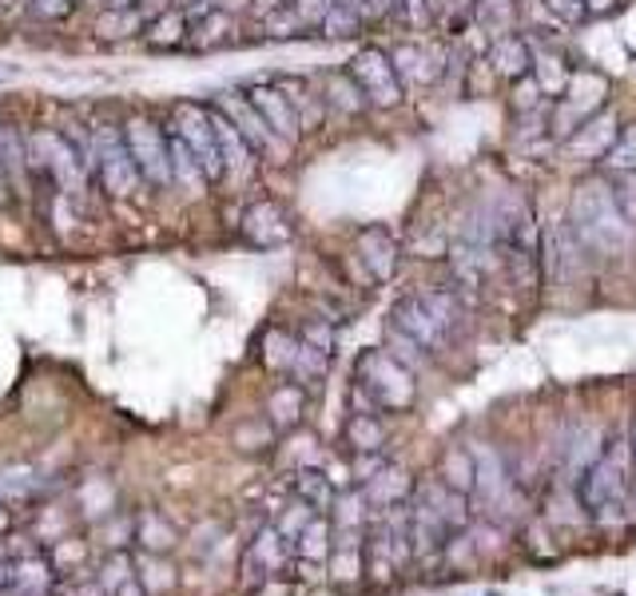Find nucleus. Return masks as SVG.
<instances>
[{
    "label": "nucleus",
    "mask_w": 636,
    "mask_h": 596,
    "mask_svg": "<svg viewBox=\"0 0 636 596\" xmlns=\"http://www.w3.org/2000/svg\"><path fill=\"white\" fill-rule=\"evenodd\" d=\"M0 505H4V501H0Z\"/></svg>",
    "instance_id": "60"
},
{
    "label": "nucleus",
    "mask_w": 636,
    "mask_h": 596,
    "mask_svg": "<svg viewBox=\"0 0 636 596\" xmlns=\"http://www.w3.org/2000/svg\"><path fill=\"white\" fill-rule=\"evenodd\" d=\"M449 533H454V529H449L446 521L434 513V509L417 501V509L410 513V541H414L417 553H422V556L442 553V549H446V541H449Z\"/></svg>",
    "instance_id": "19"
},
{
    "label": "nucleus",
    "mask_w": 636,
    "mask_h": 596,
    "mask_svg": "<svg viewBox=\"0 0 636 596\" xmlns=\"http://www.w3.org/2000/svg\"><path fill=\"white\" fill-rule=\"evenodd\" d=\"M295 553L307 556V561H322V556L330 553V525L322 517H315V521L303 529V536L295 541Z\"/></svg>",
    "instance_id": "37"
},
{
    "label": "nucleus",
    "mask_w": 636,
    "mask_h": 596,
    "mask_svg": "<svg viewBox=\"0 0 636 596\" xmlns=\"http://www.w3.org/2000/svg\"><path fill=\"white\" fill-rule=\"evenodd\" d=\"M287 4H290V0H251L247 12H251V17H255V20H271V17H275V12L287 9Z\"/></svg>",
    "instance_id": "52"
},
{
    "label": "nucleus",
    "mask_w": 636,
    "mask_h": 596,
    "mask_svg": "<svg viewBox=\"0 0 636 596\" xmlns=\"http://www.w3.org/2000/svg\"><path fill=\"white\" fill-rule=\"evenodd\" d=\"M347 441L354 446V454H382L386 446V426L378 414H354L347 426Z\"/></svg>",
    "instance_id": "30"
},
{
    "label": "nucleus",
    "mask_w": 636,
    "mask_h": 596,
    "mask_svg": "<svg viewBox=\"0 0 636 596\" xmlns=\"http://www.w3.org/2000/svg\"><path fill=\"white\" fill-rule=\"evenodd\" d=\"M358 258H362V267L370 270L374 283H386L394 278L398 263H402V243L390 227L382 223H370V227L358 231Z\"/></svg>",
    "instance_id": "12"
},
{
    "label": "nucleus",
    "mask_w": 636,
    "mask_h": 596,
    "mask_svg": "<svg viewBox=\"0 0 636 596\" xmlns=\"http://www.w3.org/2000/svg\"><path fill=\"white\" fill-rule=\"evenodd\" d=\"M251 104L258 108V116L267 119V128L275 131L283 143H295L298 136H303V119H298L295 104H290V96L278 84H255V88H247Z\"/></svg>",
    "instance_id": "13"
},
{
    "label": "nucleus",
    "mask_w": 636,
    "mask_h": 596,
    "mask_svg": "<svg viewBox=\"0 0 636 596\" xmlns=\"http://www.w3.org/2000/svg\"><path fill=\"white\" fill-rule=\"evenodd\" d=\"M68 4H80V0H68Z\"/></svg>",
    "instance_id": "58"
},
{
    "label": "nucleus",
    "mask_w": 636,
    "mask_h": 596,
    "mask_svg": "<svg viewBox=\"0 0 636 596\" xmlns=\"http://www.w3.org/2000/svg\"><path fill=\"white\" fill-rule=\"evenodd\" d=\"M176 4H179V0H136L131 9H136L139 17H144V20H148V24H151V20H159V17H163V12L176 9Z\"/></svg>",
    "instance_id": "51"
},
{
    "label": "nucleus",
    "mask_w": 636,
    "mask_h": 596,
    "mask_svg": "<svg viewBox=\"0 0 636 596\" xmlns=\"http://www.w3.org/2000/svg\"><path fill=\"white\" fill-rule=\"evenodd\" d=\"M211 108L223 111V116H227L231 124H235V128L243 131V139H247V143H251L255 151H278V148H287V143H283V139H278L275 131L267 128V119L258 116V108L251 104L247 92H235V88L219 92V96L211 99Z\"/></svg>",
    "instance_id": "9"
},
{
    "label": "nucleus",
    "mask_w": 636,
    "mask_h": 596,
    "mask_svg": "<svg viewBox=\"0 0 636 596\" xmlns=\"http://www.w3.org/2000/svg\"><path fill=\"white\" fill-rule=\"evenodd\" d=\"M322 96H327L330 108L347 111V116H354V111L370 108V99L362 96V88H358L354 76H350L347 68H342V72H330V76L322 79Z\"/></svg>",
    "instance_id": "27"
},
{
    "label": "nucleus",
    "mask_w": 636,
    "mask_h": 596,
    "mask_svg": "<svg viewBox=\"0 0 636 596\" xmlns=\"http://www.w3.org/2000/svg\"><path fill=\"white\" fill-rule=\"evenodd\" d=\"M29 159H32V171L49 175L56 183L60 195H80L88 188L92 179V163L88 156L76 148V139L68 131H56V128H40L29 136Z\"/></svg>",
    "instance_id": "2"
},
{
    "label": "nucleus",
    "mask_w": 636,
    "mask_h": 596,
    "mask_svg": "<svg viewBox=\"0 0 636 596\" xmlns=\"http://www.w3.org/2000/svg\"><path fill=\"white\" fill-rule=\"evenodd\" d=\"M263 32H267L271 40H287V36H298V32H310V24L303 20V12L295 9V0H290L283 12H275L271 20H263Z\"/></svg>",
    "instance_id": "39"
},
{
    "label": "nucleus",
    "mask_w": 636,
    "mask_h": 596,
    "mask_svg": "<svg viewBox=\"0 0 636 596\" xmlns=\"http://www.w3.org/2000/svg\"><path fill=\"white\" fill-rule=\"evenodd\" d=\"M298 338H303L307 347L322 350V354H335V327H330V318H310Z\"/></svg>",
    "instance_id": "46"
},
{
    "label": "nucleus",
    "mask_w": 636,
    "mask_h": 596,
    "mask_svg": "<svg viewBox=\"0 0 636 596\" xmlns=\"http://www.w3.org/2000/svg\"><path fill=\"white\" fill-rule=\"evenodd\" d=\"M486 596H501V593H486Z\"/></svg>",
    "instance_id": "57"
},
{
    "label": "nucleus",
    "mask_w": 636,
    "mask_h": 596,
    "mask_svg": "<svg viewBox=\"0 0 636 596\" xmlns=\"http://www.w3.org/2000/svg\"><path fill=\"white\" fill-rule=\"evenodd\" d=\"M474 17L489 36H509L517 29V0H474Z\"/></svg>",
    "instance_id": "29"
},
{
    "label": "nucleus",
    "mask_w": 636,
    "mask_h": 596,
    "mask_svg": "<svg viewBox=\"0 0 636 596\" xmlns=\"http://www.w3.org/2000/svg\"><path fill=\"white\" fill-rule=\"evenodd\" d=\"M633 457H636V429H633Z\"/></svg>",
    "instance_id": "55"
},
{
    "label": "nucleus",
    "mask_w": 636,
    "mask_h": 596,
    "mask_svg": "<svg viewBox=\"0 0 636 596\" xmlns=\"http://www.w3.org/2000/svg\"><path fill=\"white\" fill-rule=\"evenodd\" d=\"M406 29H426L430 24V0H394V17Z\"/></svg>",
    "instance_id": "45"
},
{
    "label": "nucleus",
    "mask_w": 636,
    "mask_h": 596,
    "mask_svg": "<svg viewBox=\"0 0 636 596\" xmlns=\"http://www.w3.org/2000/svg\"><path fill=\"white\" fill-rule=\"evenodd\" d=\"M386 350L398 358V362H402V366H410V370H417L430 358V350L422 347V342H414V338L402 334L398 327H386Z\"/></svg>",
    "instance_id": "38"
},
{
    "label": "nucleus",
    "mask_w": 636,
    "mask_h": 596,
    "mask_svg": "<svg viewBox=\"0 0 636 596\" xmlns=\"http://www.w3.org/2000/svg\"><path fill=\"white\" fill-rule=\"evenodd\" d=\"M446 486H454L457 493H469L477 486V457L466 454V449H457V454L446 457Z\"/></svg>",
    "instance_id": "36"
},
{
    "label": "nucleus",
    "mask_w": 636,
    "mask_h": 596,
    "mask_svg": "<svg viewBox=\"0 0 636 596\" xmlns=\"http://www.w3.org/2000/svg\"><path fill=\"white\" fill-rule=\"evenodd\" d=\"M489 64H494V72H501V76L509 79H521L533 72V49H529V40L526 36H497L489 40Z\"/></svg>",
    "instance_id": "17"
},
{
    "label": "nucleus",
    "mask_w": 636,
    "mask_h": 596,
    "mask_svg": "<svg viewBox=\"0 0 636 596\" xmlns=\"http://www.w3.org/2000/svg\"><path fill=\"white\" fill-rule=\"evenodd\" d=\"M605 168H608V171H636V124L621 128V136H616L613 151L605 156Z\"/></svg>",
    "instance_id": "40"
},
{
    "label": "nucleus",
    "mask_w": 636,
    "mask_h": 596,
    "mask_svg": "<svg viewBox=\"0 0 636 596\" xmlns=\"http://www.w3.org/2000/svg\"><path fill=\"white\" fill-rule=\"evenodd\" d=\"M52 573L44 561H0V596H49Z\"/></svg>",
    "instance_id": "16"
},
{
    "label": "nucleus",
    "mask_w": 636,
    "mask_h": 596,
    "mask_svg": "<svg viewBox=\"0 0 636 596\" xmlns=\"http://www.w3.org/2000/svg\"><path fill=\"white\" fill-rule=\"evenodd\" d=\"M537 96H545V92L537 88V79L533 76H521V79H517V88H513V108L517 111H533L537 104H541Z\"/></svg>",
    "instance_id": "49"
},
{
    "label": "nucleus",
    "mask_w": 636,
    "mask_h": 596,
    "mask_svg": "<svg viewBox=\"0 0 636 596\" xmlns=\"http://www.w3.org/2000/svg\"><path fill=\"white\" fill-rule=\"evenodd\" d=\"M144 29H148V20L139 17L136 9H104L96 17V32L104 40H128V36H139Z\"/></svg>",
    "instance_id": "33"
},
{
    "label": "nucleus",
    "mask_w": 636,
    "mask_h": 596,
    "mask_svg": "<svg viewBox=\"0 0 636 596\" xmlns=\"http://www.w3.org/2000/svg\"><path fill=\"white\" fill-rule=\"evenodd\" d=\"M131 4H136V0H108L104 9H131Z\"/></svg>",
    "instance_id": "54"
},
{
    "label": "nucleus",
    "mask_w": 636,
    "mask_h": 596,
    "mask_svg": "<svg viewBox=\"0 0 636 596\" xmlns=\"http://www.w3.org/2000/svg\"><path fill=\"white\" fill-rule=\"evenodd\" d=\"M354 386L374 397L378 409H406L414 406V370L402 366L390 350H367L354 362Z\"/></svg>",
    "instance_id": "3"
},
{
    "label": "nucleus",
    "mask_w": 636,
    "mask_h": 596,
    "mask_svg": "<svg viewBox=\"0 0 636 596\" xmlns=\"http://www.w3.org/2000/svg\"><path fill=\"white\" fill-rule=\"evenodd\" d=\"M529 76L537 79V88L545 92L549 99H565L569 84H573V72L556 52H533V72Z\"/></svg>",
    "instance_id": "23"
},
{
    "label": "nucleus",
    "mask_w": 636,
    "mask_h": 596,
    "mask_svg": "<svg viewBox=\"0 0 636 596\" xmlns=\"http://www.w3.org/2000/svg\"><path fill=\"white\" fill-rule=\"evenodd\" d=\"M477 489L489 501H497V497L506 493V469H501V461L494 454H486V461H477Z\"/></svg>",
    "instance_id": "42"
},
{
    "label": "nucleus",
    "mask_w": 636,
    "mask_h": 596,
    "mask_svg": "<svg viewBox=\"0 0 636 596\" xmlns=\"http://www.w3.org/2000/svg\"><path fill=\"white\" fill-rule=\"evenodd\" d=\"M390 327H398L402 334H410L414 342H422V347H426L430 354H437V350H442V347L449 342L446 330L437 327V318L430 315V307L422 302V295L398 298L394 307H390Z\"/></svg>",
    "instance_id": "11"
},
{
    "label": "nucleus",
    "mask_w": 636,
    "mask_h": 596,
    "mask_svg": "<svg viewBox=\"0 0 636 596\" xmlns=\"http://www.w3.org/2000/svg\"><path fill=\"white\" fill-rule=\"evenodd\" d=\"M168 143H171V179H176L179 188L203 191L208 175H203V168H199V159L191 156V148H188V143H183V139H179L171 128H168Z\"/></svg>",
    "instance_id": "28"
},
{
    "label": "nucleus",
    "mask_w": 636,
    "mask_h": 596,
    "mask_svg": "<svg viewBox=\"0 0 636 596\" xmlns=\"http://www.w3.org/2000/svg\"><path fill=\"white\" fill-rule=\"evenodd\" d=\"M243 238H247L251 247H283L290 243V219L287 211L271 203V199H258L243 211V223H239Z\"/></svg>",
    "instance_id": "14"
},
{
    "label": "nucleus",
    "mask_w": 636,
    "mask_h": 596,
    "mask_svg": "<svg viewBox=\"0 0 636 596\" xmlns=\"http://www.w3.org/2000/svg\"><path fill=\"white\" fill-rule=\"evenodd\" d=\"M628 457H633L628 441L616 437L613 446L581 473V501H585V509H593V513L621 509V501L628 493Z\"/></svg>",
    "instance_id": "4"
},
{
    "label": "nucleus",
    "mask_w": 636,
    "mask_h": 596,
    "mask_svg": "<svg viewBox=\"0 0 636 596\" xmlns=\"http://www.w3.org/2000/svg\"><path fill=\"white\" fill-rule=\"evenodd\" d=\"M347 72L354 76L362 96L370 99V108H394L398 99H402V76H398L390 52L358 49L354 56L347 60Z\"/></svg>",
    "instance_id": "8"
},
{
    "label": "nucleus",
    "mask_w": 636,
    "mask_h": 596,
    "mask_svg": "<svg viewBox=\"0 0 636 596\" xmlns=\"http://www.w3.org/2000/svg\"><path fill=\"white\" fill-rule=\"evenodd\" d=\"M406 493H410V477L402 473V469H382V473L367 481L370 505H398Z\"/></svg>",
    "instance_id": "34"
},
{
    "label": "nucleus",
    "mask_w": 636,
    "mask_h": 596,
    "mask_svg": "<svg viewBox=\"0 0 636 596\" xmlns=\"http://www.w3.org/2000/svg\"><path fill=\"white\" fill-rule=\"evenodd\" d=\"M0 131H4V124H0Z\"/></svg>",
    "instance_id": "59"
},
{
    "label": "nucleus",
    "mask_w": 636,
    "mask_h": 596,
    "mask_svg": "<svg viewBox=\"0 0 636 596\" xmlns=\"http://www.w3.org/2000/svg\"><path fill=\"white\" fill-rule=\"evenodd\" d=\"M303 409H307V394H303V386H298V382H287V386H278L275 394L267 397V417H271V426H275V429L298 426Z\"/></svg>",
    "instance_id": "26"
},
{
    "label": "nucleus",
    "mask_w": 636,
    "mask_h": 596,
    "mask_svg": "<svg viewBox=\"0 0 636 596\" xmlns=\"http://www.w3.org/2000/svg\"><path fill=\"white\" fill-rule=\"evenodd\" d=\"M616 136H621V124H616V111L601 108L573 131L565 136V151L573 159H585V163H605V156L613 151Z\"/></svg>",
    "instance_id": "10"
},
{
    "label": "nucleus",
    "mask_w": 636,
    "mask_h": 596,
    "mask_svg": "<svg viewBox=\"0 0 636 596\" xmlns=\"http://www.w3.org/2000/svg\"><path fill=\"white\" fill-rule=\"evenodd\" d=\"M549 9V17L561 20V24H576V20H585L589 9H585V0H541Z\"/></svg>",
    "instance_id": "47"
},
{
    "label": "nucleus",
    "mask_w": 636,
    "mask_h": 596,
    "mask_svg": "<svg viewBox=\"0 0 636 596\" xmlns=\"http://www.w3.org/2000/svg\"><path fill=\"white\" fill-rule=\"evenodd\" d=\"M298 347H303V338H290L283 334V330H271L267 338H263V354H267V366L275 370H290L298 358Z\"/></svg>",
    "instance_id": "35"
},
{
    "label": "nucleus",
    "mask_w": 636,
    "mask_h": 596,
    "mask_svg": "<svg viewBox=\"0 0 636 596\" xmlns=\"http://www.w3.org/2000/svg\"><path fill=\"white\" fill-rule=\"evenodd\" d=\"M72 9H76V4H68V0H29L32 20H44V24H56V20H64Z\"/></svg>",
    "instance_id": "48"
},
{
    "label": "nucleus",
    "mask_w": 636,
    "mask_h": 596,
    "mask_svg": "<svg viewBox=\"0 0 636 596\" xmlns=\"http://www.w3.org/2000/svg\"><path fill=\"white\" fill-rule=\"evenodd\" d=\"M569 227L581 238V247L593 251V255H621L628 247V238H633V223L616 203L608 179H585L573 191Z\"/></svg>",
    "instance_id": "1"
},
{
    "label": "nucleus",
    "mask_w": 636,
    "mask_h": 596,
    "mask_svg": "<svg viewBox=\"0 0 636 596\" xmlns=\"http://www.w3.org/2000/svg\"><path fill=\"white\" fill-rule=\"evenodd\" d=\"M390 60H394L402 84H434L446 72V49H437V44H394Z\"/></svg>",
    "instance_id": "15"
},
{
    "label": "nucleus",
    "mask_w": 636,
    "mask_h": 596,
    "mask_svg": "<svg viewBox=\"0 0 636 596\" xmlns=\"http://www.w3.org/2000/svg\"><path fill=\"white\" fill-rule=\"evenodd\" d=\"M188 32H191V17L176 4L171 12L151 20L148 29H144V40H148V49H179V44H188Z\"/></svg>",
    "instance_id": "24"
},
{
    "label": "nucleus",
    "mask_w": 636,
    "mask_h": 596,
    "mask_svg": "<svg viewBox=\"0 0 636 596\" xmlns=\"http://www.w3.org/2000/svg\"><path fill=\"white\" fill-rule=\"evenodd\" d=\"M290 541L278 529H263L258 533V541L251 545V553H247V573L251 576H271L275 573L283 561H287V553H290Z\"/></svg>",
    "instance_id": "21"
},
{
    "label": "nucleus",
    "mask_w": 636,
    "mask_h": 596,
    "mask_svg": "<svg viewBox=\"0 0 636 596\" xmlns=\"http://www.w3.org/2000/svg\"><path fill=\"white\" fill-rule=\"evenodd\" d=\"M139 541H144V549H151V553H159V549H171L176 545V533H171L159 517H139Z\"/></svg>",
    "instance_id": "44"
},
{
    "label": "nucleus",
    "mask_w": 636,
    "mask_h": 596,
    "mask_svg": "<svg viewBox=\"0 0 636 596\" xmlns=\"http://www.w3.org/2000/svg\"><path fill=\"white\" fill-rule=\"evenodd\" d=\"M231 40V12L227 9H208L191 17V32H188V44L199 52H211L219 44H227Z\"/></svg>",
    "instance_id": "22"
},
{
    "label": "nucleus",
    "mask_w": 636,
    "mask_h": 596,
    "mask_svg": "<svg viewBox=\"0 0 636 596\" xmlns=\"http://www.w3.org/2000/svg\"><path fill=\"white\" fill-rule=\"evenodd\" d=\"M417 501L434 509V513L442 517V521H446L449 529H466V521H469L466 493H457V489L446 486V481H430V486H422Z\"/></svg>",
    "instance_id": "20"
},
{
    "label": "nucleus",
    "mask_w": 636,
    "mask_h": 596,
    "mask_svg": "<svg viewBox=\"0 0 636 596\" xmlns=\"http://www.w3.org/2000/svg\"><path fill=\"white\" fill-rule=\"evenodd\" d=\"M40 489V473L32 466H4L0 469V501L4 505H20Z\"/></svg>",
    "instance_id": "32"
},
{
    "label": "nucleus",
    "mask_w": 636,
    "mask_h": 596,
    "mask_svg": "<svg viewBox=\"0 0 636 596\" xmlns=\"http://www.w3.org/2000/svg\"><path fill=\"white\" fill-rule=\"evenodd\" d=\"M422 302L430 307V315L437 318V327L446 330V338L466 330V302L454 290H422Z\"/></svg>",
    "instance_id": "25"
},
{
    "label": "nucleus",
    "mask_w": 636,
    "mask_h": 596,
    "mask_svg": "<svg viewBox=\"0 0 636 596\" xmlns=\"http://www.w3.org/2000/svg\"><path fill=\"white\" fill-rule=\"evenodd\" d=\"M124 139H128V151L136 159L139 175L144 183L151 188H171V143H168V131L159 128L156 119L148 116H131L124 124Z\"/></svg>",
    "instance_id": "6"
},
{
    "label": "nucleus",
    "mask_w": 636,
    "mask_h": 596,
    "mask_svg": "<svg viewBox=\"0 0 636 596\" xmlns=\"http://www.w3.org/2000/svg\"><path fill=\"white\" fill-rule=\"evenodd\" d=\"M621 0H585V9L589 12H608V9H616Z\"/></svg>",
    "instance_id": "53"
},
{
    "label": "nucleus",
    "mask_w": 636,
    "mask_h": 596,
    "mask_svg": "<svg viewBox=\"0 0 636 596\" xmlns=\"http://www.w3.org/2000/svg\"><path fill=\"white\" fill-rule=\"evenodd\" d=\"M171 131L191 148V156L199 159V168H203L208 183L227 175V163H223V151H219V139H215V124H211V108L179 104L176 116H171Z\"/></svg>",
    "instance_id": "7"
},
{
    "label": "nucleus",
    "mask_w": 636,
    "mask_h": 596,
    "mask_svg": "<svg viewBox=\"0 0 636 596\" xmlns=\"http://www.w3.org/2000/svg\"><path fill=\"white\" fill-rule=\"evenodd\" d=\"M4 4H9V0H0V9H4Z\"/></svg>",
    "instance_id": "56"
},
{
    "label": "nucleus",
    "mask_w": 636,
    "mask_h": 596,
    "mask_svg": "<svg viewBox=\"0 0 636 596\" xmlns=\"http://www.w3.org/2000/svg\"><path fill=\"white\" fill-rule=\"evenodd\" d=\"M92 143H96V179H99V188L108 191L112 199L136 195L139 183H144V175H139L136 159H131V151H128L124 128L99 124V128H92Z\"/></svg>",
    "instance_id": "5"
},
{
    "label": "nucleus",
    "mask_w": 636,
    "mask_h": 596,
    "mask_svg": "<svg viewBox=\"0 0 636 596\" xmlns=\"http://www.w3.org/2000/svg\"><path fill=\"white\" fill-rule=\"evenodd\" d=\"M211 124H215V139H219V151H223V163H227V175H247L251 159H255L258 151L251 148L247 139H243V131H239L223 111L211 108Z\"/></svg>",
    "instance_id": "18"
},
{
    "label": "nucleus",
    "mask_w": 636,
    "mask_h": 596,
    "mask_svg": "<svg viewBox=\"0 0 636 596\" xmlns=\"http://www.w3.org/2000/svg\"><path fill=\"white\" fill-rule=\"evenodd\" d=\"M315 517H318V509L310 505V501H303V497H298L295 505L287 509V517L278 521V533H283V536L290 541V545H295L298 536H303V529H307L310 521H315Z\"/></svg>",
    "instance_id": "41"
},
{
    "label": "nucleus",
    "mask_w": 636,
    "mask_h": 596,
    "mask_svg": "<svg viewBox=\"0 0 636 596\" xmlns=\"http://www.w3.org/2000/svg\"><path fill=\"white\" fill-rule=\"evenodd\" d=\"M382 469H386L382 454H358V461H354V477H358V481H370V477H378Z\"/></svg>",
    "instance_id": "50"
},
{
    "label": "nucleus",
    "mask_w": 636,
    "mask_h": 596,
    "mask_svg": "<svg viewBox=\"0 0 636 596\" xmlns=\"http://www.w3.org/2000/svg\"><path fill=\"white\" fill-rule=\"evenodd\" d=\"M295 493L303 497V501H310L318 513L335 505V486H330L327 469H315V466L295 469Z\"/></svg>",
    "instance_id": "31"
},
{
    "label": "nucleus",
    "mask_w": 636,
    "mask_h": 596,
    "mask_svg": "<svg viewBox=\"0 0 636 596\" xmlns=\"http://www.w3.org/2000/svg\"><path fill=\"white\" fill-rule=\"evenodd\" d=\"M608 183H613V195L616 203H621V211H625L628 223L636 227V171H613Z\"/></svg>",
    "instance_id": "43"
}]
</instances>
